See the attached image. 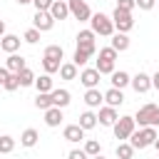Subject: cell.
I'll use <instances>...</instances> for the list:
<instances>
[{
  "label": "cell",
  "instance_id": "6da1fadb",
  "mask_svg": "<svg viewBox=\"0 0 159 159\" xmlns=\"http://www.w3.org/2000/svg\"><path fill=\"white\" fill-rule=\"evenodd\" d=\"M157 127H139V129H134V134L129 137V144L134 147V149H147V147H154V142H157Z\"/></svg>",
  "mask_w": 159,
  "mask_h": 159
},
{
  "label": "cell",
  "instance_id": "7a4b0ae2",
  "mask_svg": "<svg viewBox=\"0 0 159 159\" xmlns=\"http://www.w3.org/2000/svg\"><path fill=\"white\" fill-rule=\"evenodd\" d=\"M134 119H137V124H139V127H159V104L147 102L144 107H139V109H137Z\"/></svg>",
  "mask_w": 159,
  "mask_h": 159
},
{
  "label": "cell",
  "instance_id": "3957f363",
  "mask_svg": "<svg viewBox=\"0 0 159 159\" xmlns=\"http://www.w3.org/2000/svg\"><path fill=\"white\" fill-rule=\"evenodd\" d=\"M89 25H92L89 30L94 35H102V37H112L114 35V20L109 15H104V12H94L89 17Z\"/></svg>",
  "mask_w": 159,
  "mask_h": 159
},
{
  "label": "cell",
  "instance_id": "277c9868",
  "mask_svg": "<svg viewBox=\"0 0 159 159\" xmlns=\"http://www.w3.org/2000/svg\"><path fill=\"white\" fill-rule=\"evenodd\" d=\"M114 62H117V50L109 45V47H102L99 50V57H97V70L99 75H112L114 72Z\"/></svg>",
  "mask_w": 159,
  "mask_h": 159
},
{
  "label": "cell",
  "instance_id": "5b68a950",
  "mask_svg": "<svg viewBox=\"0 0 159 159\" xmlns=\"http://www.w3.org/2000/svg\"><path fill=\"white\" fill-rule=\"evenodd\" d=\"M112 129H114V137H117L119 142H129V137H132L134 129H137V119H134V117H119Z\"/></svg>",
  "mask_w": 159,
  "mask_h": 159
},
{
  "label": "cell",
  "instance_id": "8992f818",
  "mask_svg": "<svg viewBox=\"0 0 159 159\" xmlns=\"http://www.w3.org/2000/svg\"><path fill=\"white\" fill-rule=\"evenodd\" d=\"M112 20H114V30H117V32H129V30L134 27V17H132L129 10H119V7H114Z\"/></svg>",
  "mask_w": 159,
  "mask_h": 159
},
{
  "label": "cell",
  "instance_id": "52a82bcc",
  "mask_svg": "<svg viewBox=\"0 0 159 159\" xmlns=\"http://www.w3.org/2000/svg\"><path fill=\"white\" fill-rule=\"evenodd\" d=\"M94 32L92 30H80L77 32V50H82V52H87V55H94V50H97V45H94Z\"/></svg>",
  "mask_w": 159,
  "mask_h": 159
},
{
  "label": "cell",
  "instance_id": "ba28073f",
  "mask_svg": "<svg viewBox=\"0 0 159 159\" xmlns=\"http://www.w3.org/2000/svg\"><path fill=\"white\" fill-rule=\"evenodd\" d=\"M67 2H70V15H72L75 20L84 22V20L92 17V10H89V5H87L84 0H67Z\"/></svg>",
  "mask_w": 159,
  "mask_h": 159
},
{
  "label": "cell",
  "instance_id": "9c48e42d",
  "mask_svg": "<svg viewBox=\"0 0 159 159\" xmlns=\"http://www.w3.org/2000/svg\"><path fill=\"white\" fill-rule=\"evenodd\" d=\"M32 27H37L40 32H50L55 27V17L50 15V10H35V17H32Z\"/></svg>",
  "mask_w": 159,
  "mask_h": 159
},
{
  "label": "cell",
  "instance_id": "30bf717a",
  "mask_svg": "<svg viewBox=\"0 0 159 159\" xmlns=\"http://www.w3.org/2000/svg\"><path fill=\"white\" fill-rule=\"evenodd\" d=\"M99 70L97 67H84L82 72H80V82L87 87V89H92V87H99Z\"/></svg>",
  "mask_w": 159,
  "mask_h": 159
},
{
  "label": "cell",
  "instance_id": "8fae6325",
  "mask_svg": "<svg viewBox=\"0 0 159 159\" xmlns=\"http://www.w3.org/2000/svg\"><path fill=\"white\" fill-rule=\"evenodd\" d=\"M132 89H134L137 94L149 92V89H152V77H149L147 72H137V75L132 77Z\"/></svg>",
  "mask_w": 159,
  "mask_h": 159
},
{
  "label": "cell",
  "instance_id": "7c38bea8",
  "mask_svg": "<svg viewBox=\"0 0 159 159\" xmlns=\"http://www.w3.org/2000/svg\"><path fill=\"white\" fill-rule=\"evenodd\" d=\"M97 119H99V124L102 127H114V122L119 119V114H117V107H99V112H97Z\"/></svg>",
  "mask_w": 159,
  "mask_h": 159
},
{
  "label": "cell",
  "instance_id": "4fadbf2b",
  "mask_svg": "<svg viewBox=\"0 0 159 159\" xmlns=\"http://www.w3.org/2000/svg\"><path fill=\"white\" fill-rule=\"evenodd\" d=\"M20 42H22V40H20L17 35H7V32H5V35L0 37V50L7 52V55H12V52L20 50Z\"/></svg>",
  "mask_w": 159,
  "mask_h": 159
},
{
  "label": "cell",
  "instance_id": "5bb4252c",
  "mask_svg": "<svg viewBox=\"0 0 159 159\" xmlns=\"http://www.w3.org/2000/svg\"><path fill=\"white\" fill-rule=\"evenodd\" d=\"M50 15L55 20H67L70 17V2L67 0H55L52 7H50Z\"/></svg>",
  "mask_w": 159,
  "mask_h": 159
},
{
  "label": "cell",
  "instance_id": "9a60e30c",
  "mask_svg": "<svg viewBox=\"0 0 159 159\" xmlns=\"http://www.w3.org/2000/svg\"><path fill=\"white\" fill-rule=\"evenodd\" d=\"M102 102H104V92H99V87H92V89L84 92V104L89 109H97Z\"/></svg>",
  "mask_w": 159,
  "mask_h": 159
},
{
  "label": "cell",
  "instance_id": "2e32d148",
  "mask_svg": "<svg viewBox=\"0 0 159 159\" xmlns=\"http://www.w3.org/2000/svg\"><path fill=\"white\" fill-rule=\"evenodd\" d=\"M62 137L75 144V142H82V139H84V129H82L80 124H67V127L62 129Z\"/></svg>",
  "mask_w": 159,
  "mask_h": 159
},
{
  "label": "cell",
  "instance_id": "e0dca14e",
  "mask_svg": "<svg viewBox=\"0 0 159 159\" xmlns=\"http://www.w3.org/2000/svg\"><path fill=\"white\" fill-rule=\"evenodd\" d=\"M70 102H72V94H70V89H52V104H55V107L65 109Z\"/></svg>",
  "mask_w": 159,
  "mask_h": 159
},
{
  "label": "cell",
  "instance_id": "ac0fdd59",
  "mask_svg": "<svg viewBox=\"0 0 159 159\" xmlns=\"http://www.w3.org/2000/svg\"><path fill=\"white\" fill-rule=\"evenodd\" d=\"M62 109L60 107H50V109H45V124L47 127H60L62 124Z\"/></svg>",
  "mask_w": 159,
  "mask_h": 159
},
{
  "label": "cell",
  "instance_id": "d6986e66",
  "mask_svg": "<svg viewBox=\"0 0 159 159\" xmlns=\"http://www.w3.org/2000/svg\"><path fill=\"white\" fill-rule=\"evenodd\" d=\"M104 102H107L109 107H119V104L124 102V92L117 89V87H109V89L104 92Z\"/></svg>",
  "mask_w": 159,
  "mask_h": 159
},
{
  "label": "cell",
  "instance_id": "ffe728a7",
  "mask_svg": "<svg viewBox=\"0 0 159 159\" xmlns=\"http://www.w3.org/2000/svg\"><path fill=\"white\" fill-rule=\"evenodd\" d=\"M77 124L87 132V129H94V127L99 124V119H97V114H94L92 109H87V112H82V114H80V122H77Z\"/></svg>",
  "mask_w": 159,
  "mask_h": 159
},
{
  "label": "cell",
  "instance_id": "44dd1931",
  "mask_svg": "<svg viewBox=\"0 0 159 159\" xmlns=\"http://www.w3.org/2000/svg\"><path fill=\"white\" fill-rule=\"evenodd\" d=\"M5 67H7L10 72H20V70H25L27 65H25V57H22V55L12 52V55H7V62H5Z\"/></svg>",
  "mask_w": 159,
  "mask_h": 159
},
{
  "label": "cell",
  "instance_id": "7402d4cb",
  "mask_svg": "<svg viewBox=\"0 0 159 159\" xmlns=\"http://www.w3.org/2000/svg\"><path fill=\"white\" fill-rule=\"evenodd\" d=\"M109 82H112V87H117V89H124L127 84H132V77H129V75H127L124 70H119V72L114 70V72H112V80H109Z\"/></svg>",
  "mask_w": 159,
  "mask_h": 159
},
{
  "label": "cell",
  "instance_id": "603a6c76",
  "mask_svg": "<svg viewBox=\"0 0 159 159\" xmlns=\"http://www.w3.org/2000/svg\"><path fill=\"white\" fill-rule=\"evenodd\" d=\"M37 139H40V134H37V129H32V127L20 134V144H22L25 149H32V147L37 144Z\"/></svg>",
  "mask_w": 159,
  "mask_h": 159
},
{
  "label": "cell",
  "instance_id": "cb8c5ba5",
  "mask_svg": "<svg viewBox=\"0 0 159 159\" xmlns=\"http://www.w3.org/2000/svg\"><path fill=\"white\" fill-rule=\"evenodd\" d=\"M129 37H127V32H114L112 35V47L117 50V52H124V50H129Z\"/></svg>",
  "mask_w": 159,
  "mask_h": 159
},
{
  "label": "cell",
  "instance_id": "d4e9b609",
  "mask_svg": "<svg viewBox=\"0 0 159 159\" xmlns=\"http://www.w3.org/2000/svg\"><path fill=\"white\" fill-rule=\"evenodd\" d=\"M77 75H80V67L75 62H62L60 65V77L62 80H77Z\"/></svg>",
  "mask_w": 159,
  "mask_h": 159
},
{
  "label": "cell",
  "instance_id": "484cf974",
  "mask_svg": "<svg viewBox=\"0 0 159 159\" xmlns=\"http://www.w3.org/2000/svg\"><path fill=\"white\" fill-rule=\"evenodd\" d=\"M35 87H37V92H52L55 87H52V75H40V77H35Z\"/></svg>",
  "mask_w": 159,
  "mask_h": 159
},
{
  "label": "cell",
  "instance_id": "4316f807",
  "mask_svg": "<svg viewBox=\"0 0 159 159\" xmlns=\"http://www.w3.org/2000/svg\"><path fill=\"white\" fill-rule=\"evenodd\" d=\"M35 107L37 109H50V107H55L52 104V92H37V97H35Z\"/></svg>",
  "mask_w": 159,
  "mask_h": 159
},
{
  "label": "cell",
  "instance_id": "83f0119b",
  "mask_svg": "<svg viewBox=\"0 0 159 159\" xmlns=\"http://www.w3.org/2000/svg\"><path fill=\"white\" fill-rule=\"evenodd\" d=\"M42 57H50V60H60V62H62L65 50H62V45H47L45 52H42Z\"/></svg>",
  "mask_w": 159,
  "mask_h": 159
},
{
  "label": "cell",
  "instance_id": "f1b7e54d",
  "mask_svg": "<svg viewBox=\"0 0 159 159\" xmlns=\"http://www.w3.org/2000/svg\"><path fill=\"white\" fill-rule=\"evenodd\" d=\"M134 152H137V149H134L129 142H119V144H117V159H132Z\"/></svg>",
  "mask_w": 159,
  "mask_h": 159
},
{
  "label": "cell",
  "instance_id": "f546056e",
  "mask_svg": "<svg viewBox=\"0 0 159 159\" xmlns=\"http://www.w3.org/2000/svg\"><path fill=\"white\" fill-rule=\"evenodd\" d=\"M17 77H20V87H30V84H35V72H32L30 67L20 70V72H17Z\"/></svg>",
  "mask_w": 159,
  "mask_h": 159
},
{
  "label": "cell",
  "instance_id": "4dcf8cb0",
  "mask_svg": "<svg viewBox=\"0 0 159 159\" xmlns=\"http://www.w3.org/2000/svg\"><path fill=\"white\" fill-rule=\"evenodd\" d=\"M60 60H50V57H42V70L47 72V75H55V72H60Z\"/></svg>",
  "mask_w": 159,
  "mask_h": 159
},
{
  "label": "cell",
  "instance_id": "1f68e13d",
  "mask_svg": "<svg viewBox=\"0 0 159 159\" xmlns=\"http://www.w3.org/2000/svg\"><path fill=\"white\" fill-rule=\"evenodd\" d=\"M2 87H5L7 92H15V89L20 87V77H17V72H10V75L5 77V82H2Z\"/></svg>",
  "mask_w": 159,
  "mask_h": 159
},
{
  "label": "cell",
  "instance_id": "d6a6232c",
  "mask_svg": "<svg viewBox=\"0 0 159 159\" xmlns=\"http://www.w3.org/2000/svg\"><path fill=\"white\" fill-rule=\"evenodd\" d=\"M12 149H15V139L10 134H2L0 137V154H10Z\"/></svg>",
  "mask_w": 159,
  "mask_h": 159
},
{
  "label": "cell",
  "instance_id": "836d02e7",
  "mask_svg": "<svg viewBox=\"0 0 159 159\" xmlns=\"http://www.w3.org/2000/svg\"><path fill=\"white\" fill-rule=\"evenodd\" d=\"M84 152H87L89 157H97V154H102V144H99L97 139H87V142H84Z\"/></svg>",
  "mask_w": 159,
  "mask_h": 159
},
{
  "label": "cell",
  "instance_id": "e575fe53",
  "mask_svg": "<svg viewBox=\"0 0 159 159\" xmlns=\"http://www.w3.org/2000/svg\"><path fill=\"white\" fill-rule=\"evenodd\" d=\"M89 57H92V55H87V52H82V50H75V55H72V62H75L77 67H84V65L89 62Z\"/></svg>",
  "mask_w": 159,
  "mask_h": 159
},
{
  "label": "cell",
  "instance_id": "d590c367",
  "mask_svg": "<svg viewBox=\"0 0 159 159\" xmlns=\"http://www.w3.org/2000/svg\"><path fill=\"white\" fill-rule=\"evenodd\" d=\"M22 40H25V42H30V45H35V42L40 40V30H37V27H30V30H25Z\"/></svg>",
  "mask_w": 159,
  "mask_h": 159
},
{
  "label": "cell",
  "instance_id": "8d00e7d4",
  "mask_svg": "<svg viewBox=\"0 0 159 159\" xmlns=\"http://www.w3.org/2000/svg\"><path fill=\"white\" fill-rule=\"evenodd\" d=\"M117 7H119V10H129V12H132V10L137 7V0H117Z\"/></svg>",
  "mask_w": 159,
  "mask_h": 159
},
{
  "label": "cell",
  "instance_id": "74e56055",
  "mask_svg": "<svg viewBox=\"0 0 159 159\" xmlns=\"http://www.w3.org/2000/svg\"><path fill=\"white\" fill-rule=\"evenodd\" d=\"M52 2H55V0H32L35 10H50V7H52Z\"/></svg>",
  "mask_w": 159,
  "mask_h": 159
},
{
  "label": "cell",
  "instance_id": "f35d334b",
  "mask_svg": "<svg viewBox=\"0 0 159 159\" xmlns=\"http://www.w3.org/2000/svg\"><path fill=\"white\" fill-rule=\"evenodd\" d=\"M87 157H89V154H87L84 149H72V152L67 154V159H87Z\"/></svg>",
  "mask_w": 159,
  "mask_h": 159
},
{
  "label": "cell",
  "instance_id": "ab89813d",
  "mask_svg": "<svg viewBox=\"0 0 159 159\" xmlns=\"http://www.w3.org/2000/svg\"><path fill=\"white\" fill-rule=\"evenodd\" d=\"M157 5V0H137V7L139 10H152Z\"/></svg>",
  "mask_w": 159,
  "mask_h": 159
},
{
  "label": "cell",
  "instance_id": "60d3db41",
  "mask_svg": "<svg viewBox=\"0 0 159 159\" xmlns=\"http://www.w3.org/2000/svg\"><path fill=\"white\" fill-rule=\"evenodd\" d=\"M152 87H154V89H159V70L152 75Z\"/></svg>",
  "mask_w": 159,
  "mask_h": 159
},
{
  "label": "cell",
  "instance_id": "b9f144b4",
  "mask_svg": "<svg viewBox=\"0 0 159 159\" xmlns=\"http://www.w3.org/2000/svg\"><path fill=\"white\" fill-rule=\"evenodd\" d=\"M7 75H10V70H7V67H0V87H2V82H5Z\"/></svg>",
  "mask_w": 159,
  "mask_h": 159
},
{
  "label": "cell",
  "instance_id": "7bdbcfd3",
  "mask_svg": "<svg viewBox=\"0 0 159 159\" xmlns=\"http://www.w3.org/2000/svg\"><path fill=\"white\" fill-rule=\"evenodd\" d=\"M2 35H5V22L0 20V37H2Z\"/></svg>",
  "mask_w": 159,
  "mask_h": 159
},
{
  "label": "cell",
  "instance_id": "ee69618b",
  "mask_svg": "<svg viewBox=\"0 0 159 159\" xmlns=\"http://www.w3.org/2000/svg\"><path fill=\"white\" fill-rule=\"evenodd\" d=\"M17 5H27V2H32V0H15Z\"/></svg>",
  "mask_w": 159,
  "mask_h": 159
},
{
  "label": "cell",
  "instance_id": "f6af8a7d",
  "mask_svg": "<svg viewBox=\"0 0 159 159\" xmlns=\"http://www.w3.org/2000/svg\"><path fill=\"white\" fill-rule=\"evenodd\" d=\"M154 149H157V152H159V137H157V142H154Z\"/></svg>",
  "mask_w": 159,
  "mask_h": 159
},
{
  "label": "cell",
  "instance_id": "bcb514c9",
  "mask_svg": "<svg viewBox=\"0 0 159 159\" xmlns=\"http://www.w3.org/2000/svg\"><path fill=\"white\" fill-rule=\"evenodd\" d=\"M92 159H104V157H102V154H97V157H92Z\"/></svg>",
  "mask_w": 159,
  "mask_h": 159
},
{
  "label": "cell",
  "instance_id": "7dc6e473",
  "mask_svg": "<svg viewBox=\"0 0 159 159\" xmlns=\"http://www.w3.org/2000/svg\"><path fill=\"white\" fill-rule=\"evenodd\" d=\"M0 52H2V50H0Z\"/></svg>",
  "mask_w": 159,
  "mask_h": 159
}]
</instances>
